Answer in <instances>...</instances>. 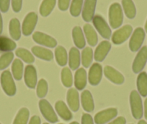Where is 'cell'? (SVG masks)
<instances>
[{
	"mask_svg": "<svg viewBox=\"0 0 147 124\" xmlns=\"http://www.w3.org/2000/svg\"><path fill=\"white\" fill-rule=\"evenodd\" d=\"M109 23L113 29L119 28L123 21V14L121 6L118 3H113L109 8Z\"/></svg>",
	"mask_w": 147,
	"mask_h": 124,
	"instance_id": "1",
	"label": "cell"
},
{
	"mask_svg": "<svg viewBox=\"0 0 147 124\" xmlns=\"http://www.w3.org/2000/svg\"><path fill=\"white\" fill-rule=\"evenodd\" d=\"M130 106L133 117L136 120L141 119L144 114L141 95L137 91L133 90L130 94Z\"/></svg>",
	"mask_w": 147,
	"mask_h": 124,
	"instance_id": "2",
	"label": "cell"
},
{
	"mask_svg": "<svg viewBox=\"0 0 147 124\" xmlns=\"http://www.w3.org/2000/svg\"><path fill=\"white\" fill-rule=\"evenodd\" d=\"M1 85L4 92L8 96H14L16 94V85L13 77L9 71H5L1 75Z\"/></svg>",
	"mask_w": 147,
	"mask_h": 124,
	"instance_id": "3",
	"label": "cell"
},
{
	"mask_svg": "<svg viewBox=\"0 0 147 124\" xmlns=\"http://www.w3.org/2000/svg\"><path fill=\"white\" fill-rule=\"evenodd\" d=\"M145 36V31L141 27L134 30L129 41V49L131 52H136L141 49L144 43Z\"/></svg>",
	"mask_w": 147,
	"mask_h": 124,
	"instance_id": "4",
	"label": "cell"
},
{
	"mask_svg": "<svg viewBox=\"0 0 147 124\" xmlns=\"http://www.w3.org/2000/svg\"><path fill=\"white\" fill-rule=\"evenodd\" d=\"M38 105L40 112L46 121L52 123L58 122V121H59L58 116L56 115V112L52 108L51 105L49 102V101L44 99H40L39 101Z\"/></svg>",
	"mask_w": 147,
	"mask_h": 124,
	"instance_id": "5",
	"label": "cell"
},
{
	"mask_svg": "<svg viewBox=\"0 0 147 124\" xmlns=\"http://www.w3.org/2000/svg\"><path fill=\"white\" fill-rule=\"evenodd\" d=\"M92 23L102 37L105 39H109L110 38L112 34L111 29L102 17L99 15H94L92 19Z\"/></svg>",
	"mask_w": 147,
	"mask_h": 124,
	"instance_id": "6",
	"label": "cell"
},
{
	"mask_svg": "<svg viewBox=\"0 0 147 124\" xmlns=\"http://www.w3.org/2000/svg\"><path fill=\"white\" fill-rule=\"evenodd\" d=\"M147 62V47L144 46L139 49L132 65L134 73H139L142 71Z\"/></svg>",
	"mask_w": 147,
	"mask_h": 124,
	"instance_id": "7",
	"label": "cell"
},
{
	"mask_svg": "<svg viewBox=\"0 0 147 124\" xmlns=\"http://www.w3.org/2000/svg\"><path fill=\"white\" fill-rule=\"evenodd\" d=\"M133 32V28L130 25H125L113 34L112 41L115 45H121L130 37Z\"/></svg>",
	"mask_w": 147,
	"mask_h": 124,
	"instance_id": "8",
	"label": "cell"
},
{
	"mask_svg": "<svg viewBox=\"0 0 147 124\" xmlns=\"http://www.w3.org/2000/svg\"><path fill=\"white\" fill-rule=\"evenodd\" d=\"M38 22V15L35 12H29L25 16L22 25V32L24 36H28L32 34Z\"/></svg>",
	"mask_w": 147,
	"mask_h": 124,
	"instance_id": "9",
	"label": "cell"
},
{
	"mask_svg": "<svg viewBox=\"0 0 147 124\" xmlns=\"http://www.w3.org/2000/svg\"><path fill=\"white\" fill-rule=\"evenodd\" d=\"M118 115V110L116 108H108L97 112L94 118V121L96 124H105L109 122Z\"/></svg>",
	"mask_w": 147,
	"mask_h": 124,
	"instance_id": "10",
	"label": "cell"
},
{
	"mask_svg": "<svg viewBox=\"0 0 147 124\" xmlns=\"http://www.w3.org/2000/svg\"><path fill=\"white\" fill-rule=\"evenodd\" d=\"M32 39L37 44L49 48H54L57 45V41L54 38L40 31L34 33L32 35Z\"/></svg>",
	"mask_w": 147,
	"mask_h": 124,
	"instance_id": "11",
	"label": "cell"
},
{
	"mask_svg": "<svg viewBox=\"0 0 147 124\" xmlns=\"http://www.w3.org/2000/svg\"><path fill=\"white\" fill-rule=\"evenodd\" d=\"M24 79L26 86L30 89H35L38 84L37 71L35 67L32 65H28L25 68Z\"/></svg>",
	"mask_w": 147,
	"mask_h": 124,
	"instance_id": "12",
	"label": "cell"
},
{
	"mask_svg": "<svg viewBox=\"0 0 147 124\" xmlns=\"http://www.w3.org/2000/svg\"><path fill=\"white\" fill-rule=\"evenodd\" d=\"M103 72H104L105 76L115 84H123L125 81V78L123 75V74L110 65H106L105 67Z\"/></svg>",
	"mask_w": 147,
	"mask_h": 124,
	"instance_id": "13",
	"label": "cell"
},
{
	"mask_svg": "<svg viewBox=\"0 0 147 124\" xmlns=\"http://www.w3.org/2000/svg\"><path fill=\"white\" fill-rule=\"evenodd\" d=\"M102 77V68L101 65L97 62L93 63L89 71L88 80L92 86H97L101 81Z\"/></svg>",
	"mask_w": 147,
	"mask_h": 124,
	"instance_id": "14",
	"label": "cell"
},
{
	"mask_svg": "<svg viewBox=\"0 0 147 124\" xmlns=\"http://www.w3.org/2000/svg\"><path fill=\"white\" fill-rule=\"evenodd\" d=\"M97 0H85L82 11V18L86 22H90L92 21L94 16Z\"/></svg>",
	"mask_w": 147,
	"mask_h": 124,
	"instance_id": "15",
	"label": "cell"
},
{
	"mask_svg": "<svg viewBox=\"0 0 147 124\" xmlns=\"http://www.w3.org/2000/svg\"><path fill=\"white\" fill-rule=\"evenodd\" d=\"M111 49V44L108 41H102L99 44L94 53V58L97 62H102Z\"/></svg>",
	"mask_w": 147,
	"mask_h": 124,
	"instance_id": "16",
	"label": "cell"
},
{
	"mask_svg": "<svg viewBox=\"0 0 147 124\" xmlns=\"http://www.w3.org/2000/svg\"><path fill=\"white\" fill-rule=\"evenodd\" d=\"M66 101L71 110L77 112L80 109V95L78 91L76 89L71 88L69 89L66 95Z\"/></svg>",
	"mask_w": 147,
	"mask_h": 124,
	"instance_id": "17",
	"label": "cell"
},
{
	"mask_svg": "<svg viewBox=\"0 0 147 124\" xmlns=\"http://www.w3.org/2000/svg\"><path fill=\"white\" fill-rule=\"evenodd\" d=\"M81 103L83 109L87 112H91L94 109V103L92 95L89 90L83 91L81 94Z\"/></svg>",
	"mask_w": 147,
	"mask_h": 124,
	"instance_id": "18",
	"label": "cell"
},
{
	"mask_svg": "<svg viewBox=\"0 0 147 124\" xmlns=\"http://www.w3.org/2000/svg\"><path fill=\"white\" fill-rule=\"evenodd\" d=\"M55 110L58 115L61 117L63 120L66 121H69L72 119L73 115L70 110L68 108L67 105H66L63 101L59 100L55 104Z\"/></svg>",
	"mask_w": 147,
	"mask_h": 124,
	"instance_id": "19",
	"label": "cell"
},
{
	"mask_svg": "<svg viewBox=\"0 0 147 124\" xmlns=\"http://www.w3.org/2000/svg\"><path fill=\"white\" fill-rule=\"evenodd\" d=\"M81 62V56L78 48H71L69 53V66L73 71L79 68Z\"/></svg>",
	"mask_w": 147,
	"mask_h": 124,
	"instance_id": "20",
	"label": "cell"
},
{
	"mask_svg": "<svg viewBox=\"0 0 147 124\" xmlns=\"http://www.w3.org/2000/svg\"><path fill=\"white\" fill-rule=\"evenodd\" d=\"M87 85V72L83 68H78L74 75V86L78 90H82Z\"/></svg>",
	"mask_w": 147,
	"mask_h": 124,
	"instance_id": "21",
	"label": "cell"
},
{
	"mask_svg": "<svg viewBox=\"0 0 147 124\" xmlns=\"http://www.w3.org/2000/svg\"><path fill=\"white\" fill-rule=\"evenodd\" d=\"M72 38L74 43L78 49H83L86 45L84 34L80 26H75L72 30Z\"/></svg>",
	"mask_w": 147,
	"mask_h": 124,
	"instance_id": "22",
	"label": "cell"
},
{
	"mask_svg": "<svg viewBox=\"0 0 147 124\" xmlns=\"http://www.w3.org/2000/svg\"><path fill=\"white\" fill-rule=\"evenodd\" d=\"M32 53L37 58L46 61H51L53 58V54L50 49L39 46H35L31 49Z\"/></svg>",
	"mask_w": 147,
	"mask_h": 124,
	"instance_id": "23",
	"label": "cell"
},
{
	"mask_svg": "<svg viewBox=\"0 0 147 124\" xmlns=\"http://www.w3.org/2000/svg\"><path fill=\"white\" fill-rule=\"evenodd\" d=\"M84 32L89 45L91 47H95L98 41V37L95 30L90 24H85L84 25Z\"/></svg>",
	"mask_w": 147,
	"mask_h": 124,
	"instance_id": "24",
	"label": "cell"
},
{
	"mask_svg": "<svg viewBox=\"0 0 147 124\" xmlns=\"http://www.w3.org/2000/svg\"><path fill=\"white\" fill-rule=\"evenodd\" d=\"M138 92L141 96L147 97V73L146 72H141L137 77L136 81Z\"/></svg>",
	"mask_w": 147,
	"mask_h": 124,
	"instance_id": "25",
	"label": "cell"
},
{
	"mask_svg": "<svg viewBox=\"0 0 147 124\" xmlns=\"http://www.w3.org/2000/svg\"><path fill=\"white\" fill-rule=\"evenodd\" d=\"M9 34L11 37L15 41H18L21 37L20 23L18 18H12L9 22Z\"/></svg>",
	"mask_w": 147,
	"mask_h": 124,
	"instance_id": "26",
	"label": "cell"
},
{
	"mask_svg": "<svg viewBox=\"0 0 147 124\" xmlns=\"http://www.w3.org/2000/svg\"><path fill=\"white\" fill-rule=\"evenodd\" d=\"M55 59L60 66H64L67 64V52L63 47L59 46L55 49Z\"/></svg>",
	"mask_w": 147,
	"mask_h": 124,
	"instance_id": "27",
	"label": "cell"
},
{
	"mask_svg": "<svg viewBox=\"0 0 147 124\" xmlns=\"http://www.w3.org/2000/svg\"><path fill=\"white\" fill-rule=\"evenodd\" d=\"M122 5L125 15L129 19H134L136 15V9L132 0H122Z\"/></svg>",
	"mask_w": 147,
	"mask_h": 124,
	"instance_id": "28",
	"label": "cell"
},
{
	"mask_svg": "<svg viewBox=\"0 0 147 124\" xmlns=\"http://www.w3.org/2000/svg\"><path fill=\"white\" fill-rule=\"evenodd\" d=\"M17 45L13 40L6 36H0V51L11 52L16 49Z\"/></svg>",
	"mask_w": 147,
	"mask_h": 124,
	"instance_id": "29",
	"label": "cell"
},
{
	"mask_svg": "<svg viewBox=\"0 0 147 124\" xmlns=\"http://www.w3.org/2000/svg\"><path fill=\"white\" fill-rule=\"evenodd\" d=\"M56 3V0H43L40 7V14L43 17H47L51 13Z\"/></svg>",
	"mask_w": 147,
	"mask_h": 124,
	"instance_id": "30",
	"label": "cell"
},
{
	"mask_svg": "<svg viewBox=\"0 0 147 124\" xmlns=\"http://www.w3.org/2000/svg\"><path fill=\"white\" fill-rule=\"evenodd\" d=\"M23 63L20 59H15L12 65V72L13 77L17 81L22 79L23 75Z\"/></svg>",
	"mask_w": 147,
	"mask_h": 124,
	"instance_id": "31",
	"label": "cell"
},
{
	"mask_svg": "<svg viewBox=\"0 0 147 124\" xmlns=\"http://www.w3.org/2000/svg\"><path fill=\"white\" fill-rule=\"evenodd\" d=\"M93 50L91 47H85L82 52L81 61L82 64L85 68H89L91 65L93 60Z\"/></svg>",
	"mask_w": 147,
	"mask_h": 124,
	"instance_id": "32",
	"label": "cell"
},
{
	"mask_svg": "<svg viewBox=\"0 0 147 124\" xmlns=\"http://www.w3.org/2000/svg\"><path fill=\"white\" fill-rule=\"evenodd\" d=\"M61 79L65 87L70 88L73 85V76L71 71L68 67H65L62 69L61 73Z\"/></svg>",
	"mask_w": 147,
	"mask_h": 124,
	"instance_id": "33",
	"label": "cell"
},
{
	"mask_svg": "<svg viewBox=\"0 0 147 124\" xmlns=\"http://www.w3.org/2000/svg\"><path fill=\"white\" fill-rule=\"evenodd\" d=\"M17 56L22 59L25 62L28 64H32L35 62V58L33 55L28 49L24 48H19L15 52Z\"/></svg>",
	"mask_w": 147,
	"mask_h": 124,
	"instance_id": "34",
	"label": "cell"
},
{
	"mask_svg": "<svg viewBox=\"0 0 147 124\" xmlns=\"http://www.w3.org/2000/svg\"><path fill=\"white\" fill-rule=\"evenodd\" d=\"M29 116V110L26 108H21L14 120L13 124H28Z\"/></svg>",
	"mask_w": 147,
	"mask_h": 124,
	"instance_id": "35",
	"label": "cell"
},
{
	"mask_svg": "<svg viewBox=\"0 0 147 124\" xmlns=\"http://www.w3.org/2000/svg\"><path fill=\"white\" fill-rule=\"evenodd\" d=\"M48 89H49V85H48L47 81L42 78L37 84V96L39 98H44L47 95Z\"/></svg>",
	"mask_w": 147,
	"mask_h": 124,
	"instance_id": "36",
	"label": "cell"
},
{
	"mask_svg": "<svg viewBox=\"0 0 147 124\" xmlns=\"http://www.w3.org/2000/svg\"><path fill=\"white\" fill-rule=\"evenodd\" d=\"M84 0H72L70 6V13L73 17H78L82 12Z\"/></svg>",
	"mask_w": 147,
	"mask_h": 124,
	"instance_id": "37",
	"label": "cell"
},
{
	"mask_svg": "<svg viewBox=\"0 0 147 124\" xmlns=\"http://www.w3.org/2000/svg\"><path fill=\"white\" fill-rule=\"evenodd\" d=\"M14 58V54L11 52H6L0 57V70H5L12 62Z\"/></svg>",
	"mask_w": 147,
	"mask_h": 124,
	"instance_id": "38",
	"label": "cell"
},
{
	"mask_svg": "<svg viewBox=\"0 0 147 124\" xmlns=\"http://www.w3.org/2000/svg\"><path fill=\"white\" fill-rule=\"evenodd\" d=\"M71 0H58V6L60 10L66 11L67 10L69 7Z\"/></svg>",
	"mask_w": 147,
	"mask_h": 124,
	"instance_id": "39",
	"label": "cell"
},
{
	"mask_svg": "<svg viewBox=\"0 0 147 124\" xmlns=\"http://www.w3.org/2000/svg\"><path fill=\"white\" fill-rule=\"evenodd\" d=\"M22 0H12V10L15 12H19L22 9Z\"/></svg>",
	"mask_w": 147,
	"mask_h": 124,
	"instance_id": "40",
	"label": "cell"
},
{
	"mask_svg": "<svg viewBox=\"0 0 147 124\" xmlns=\"http://www.w3.org/2000/svg\"><path fill=\"white\" fill-rule=\"evenodd\" d=\"M82 124H94V120L91 115L88 113H84L82 117Z\"/></svg>",
	"mask_w": 147,
	"mask_h": 124,
	"instance_id": "41",
	"label": "cell"
},
{
	"mask_svg": "<svg viewBox=\"0 0 147 124\" xmlns=\"http://www.w3.org/2000/svg\"><path fill=\"white\" fill-rule=\"evenodd\" d=\"M10 0H0V10L2 12H7L9 8Z\"/></svg>",
	"mask_w": 147,
	"mask_h": 124,
	"instance_id": "42",
	"label": "cell"
},
{
	"mask_svg": "<svg viewBox=\"0 0 147 124\" xmlns=\"http://www.w3.org/2000/svg\"><path fill=\"white\" fill-rule=\"evenodd\" d=\"M126 123V120L124 117L120 116L118 117L117 118H115V120H113V121L109 123L108 124H125Z\"/></svg>",
	"mask_w": 147,
	"mask_h": 124,
	"instance_id": "43",
	"label": "cell"
},
{
	"mask_svg": "<svg viewBox=\"0 0 147 124\" xmlns=\"http://www.w3.org/2000/svg\"><path fill=\"white\" fill-rule=\"evenodd\" d=\"M40 123H41V121H40V117L38 115H33L30 118L28 124H40Z\"/></svg>",
	"mask_w": 147,
	"mask_h": 124,
	"instance_id": "44",
	"label": "cell"
},
{
	"mask_svg": "<svg viewBox=\"0 0 147 124\" xmlns=\"http://www.w3.org/2000/svg\"><path fill=\"white\" fill-rule=\"evenodd\" d=\"M144 117L147 121V98L144 101Z\"/></svg>",
	"mask_w": 147,
	"mask_h": 124,
	"instance_id": "45",
	"label": "cell"
},
{
	"mask_svg": "<svg viewBox=\"0 0 147 124\" xmlns=\"http://www.w3.org/2000/svg\"><path fill=\"white\" fill-rule=\"evenodd\" d=\"M2 30H3V21H2V17L0 13V34H2Z\"/></svg>",
	"mask_w": 147,
	"mask_h": 124,
	"instance_id": "46",
	"label": "cell"
},
{
	"mask_svg": "<svg viewBox=\"0 0 147 124\" xmlns=\"http://www.w3.org/2000/svg\"><path fill=\"white\" fill-rule=\"evenodd\" d=\"M138 124H147V123L144 120H140L138 122Z\"/></svg>",
	"mask_w": 147,
	"mask_h": 124,
	"instance_id": "47",
	"label": "cell"
},
{
	"mask_svg": "<svg viewBox=\"0 0 147 124\" xmlns=\"http://www.w3.org/2000/svg\"><path fill=\"white\" fill-rule=\"evenodd\" d=\"M145 31L147 33V20H146V24H145Z\"/></svg>",
	"mask_w": 147,
	"mask_h": 124,
	"instance_id": "48",
	"label": "cell"
},
{
	"mask_svg": "<svg viewBox=\"0 0 147 124\" xmlns=\"http://www.w3.org/2000/svg\"><path fill=\"white\" fill-rule=\"evenodd\" d=\"M69 124H80V123H79L78 122H77V121H73V122H71Z\"/></svg>",
	"mask_w": 147,
	"mask_h": 124,
	"instance_id": "49",
	"label": "cell"
},
{
	"mask_svg": "<svg viewBox=\"0 0 147 124\" xmlns=\"http://www.w3.org/2000/svg\"><path fill=\"white\" fill-rule=\"evenodd\" d=\"M43 124H49V123H44Z\"/></svg>",
	"mask_w": 147,
	"mask_h": 124,
	"instance_id": "50",
	"label": "cell"
},
{
	"mask_svg": "<svg viewBox=\"0 0 147 124\" xmlns=\"http://www.w3.org/2000/svg\"><path fill=\"white\" fill-rule=\"evenodd\" d=\"M59 124H62V123H59Z\"/></svg>",
	"mask_w": 147,
	"mask_h": 124,
	"instance_id": "51",
	"label": "cell"
},
{
	"mask_svg": "<svg viewBox=\"0 0 147 124\" xmlns=\"http://www.w3.org/2000/svg\"><path fill=\"white\" fill-rule=\"evenodd\" d=\"M0 124H1V123H0Z\"/></svg>",
	"mask_w": 147,
	"mask_h": 124,
	"instance_id": "52",
	"label": "cell"
}]
</instances>
